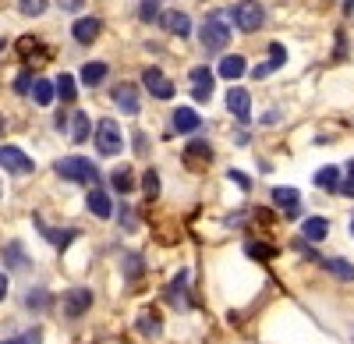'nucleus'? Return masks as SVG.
I'll list each match as a JSON object with an SVG mask.
<instances>
[{"label": "nucleus", "instance_id": "obj_12", "mask_svg": "<svg viewBox=\"0 0 354 344\" xmlns=\"http://www.w3.org/2000/svg\"><path fill=\"white\" fill-rule=\"evenodd\" d=\"M71 36H75L82 46H88V43L100 36V18H78V21L71 25Z\"/></svg>", "mask_w": 354, "mask_h": 344}, {"label": "nucleus", "instance_id": "obj_42", "mask_svg": "<svg viewBox=\"0 0 354 344\" xmlns=\"http://www.w3.org/2000/svg\"><path fill=\"white\" fill-rule=\"evenodd\" d=\"M15 85H18V89H21V93H25V89H32V78H28V75H21V78H18V82H15Z\"/></svg>", "mask_w": 354, "mask_h": 344}, {"label": "nucleus", "instance_id": "obj_35", "mask_svg": "<svg viewBox=\"0 0 354 344\" xmlns=\"http://www.w3.org/2000/svg\"><path fill=\"white\" fill-rule=\"evenodd\" d=\"M21 15H43L46 11V0H21Z\"/></svg>", "mask_w": 354, "mask_h": 344}, {"label": "nucleus", "instance_id": "obj_3", "mask_svg": "<svg viewBox=\"0 0 354 344\" xmlns=\"http://www.w3.org/2000/svg\"><path fill=\"white\" fill-rule=\"evenodd\" d=\"M230 18L241 33H259L262 21H266V11H262V4H255V0H241V4L230 8Z\"/></svg>", "mask_w": 354, "mask_h": 344}, {"label": "nucleus", "instance_id": "obj_5", "mask_svg": "<svg viewBox=\"0 0 354 344\" xmlns=\"http://www.w3.org/2000/svg\"><path fill=\"white\" fill-rule=\"evenodd\" d=\"M0 167L8 170V174H32L36 170V160L28 156V153H21L18 146H0Z\"/></svg>", "mask_w": 354, "mask_h": 344}, {"label": "nucleus", "instance_id": "obj_43", "mask_svg": "<svg viewBox=\"0 0 354 344\" xmlns=\"http://www.w3.org/2000/svg\"><path fill=\"white\" fill-rule=\"evenodd\" d=\"M4 295H8V273H0V302H4Z\"/></svg>", "mask_w": 354, "mask_h": 344}, {"label": "nucleus", "instance_id": "obj_9", "mask_svg": "<svg viewBox=\"0 0 354 344\" xmlns=\"http://www.w3.org/2000/svg\"><path fill=\"white\" fill-rule=\"evenodd\" d=\"M192 96L198 103H209V96H213V71L209 68H192Z\"/></svg>", "mask_w": 354, "mask_h": 344}, {"label": "nucleus", "instance_id": "obj_24", "mask_svg": "<svg viewBox=\"0 0 354 344\" xmlns=\"http://www.w3.org/2000/svg\"><path fill=\"white\" fill-rule=\"evenodd\" d=\"M53 96H57V85H53V82H46V78H39V82L32 85V100H36L39 107H46V103H53Z\"/></svg>", "mask_w": 354, "mask_h": 344}, {"label": "nucleus", "instance_id": "obj_23", "mask_svg": "<svg viewBox=\"0 0 354 344\" xmlns=\"http://www.w3.org/2000/svg\"><path fill=\"white\" fill-rule=\"evenodd\" d=\"M103 78H106V64H103V61H88V64L82 68V82H85V85H100Z\"/></svg>", "mask_w": 354, "mask_h": 344}, {"label": "nucleus", "instance_id": "obj_41", "mask_svg": "<svg viewBox=\"0 0 354 344\" xmlns=\"http://www.w3.org/2000/svg\"><path fill=\"white\" fill-rule=\"evenodd\" d=\"M270 71H273L270 64H259V68H252V78H259V82H262V78H266V75H270Z\"/></svg>", "mask_w": 354, "mask_h": 344}, {"label": "nucleus", "instance_id": "obj_38", "mask_svg": "<svg viewBox=\"0 0 354 344\" xmlns=\"http://www.w3.org/2000/svg\"><path fill=\"white\" fill-rule=\"evenodd\" d=\"M131 138H135V153H142V156L149 153V138H145V132H135Z\"/></svg>", "mask_w": 354, "mask_h": 344}, {"label": "nucleus", "instance_id": "obj_45", "mask_svg": "<svg viewBox=\"0 0 354 344\" xmlns=\"http://www.w3.org/2000/svg\"><path fill=\"white\" fill-rule=\"evenodd\" d=\"M351 235H354V220H351Z\"/></svg>", "mask_w": 354, "mask_h": 344}, {"label": "nucleus", "instance_id": "obj_19", "mask_svg": "<svg viewBox=\"0 0 354 344\" xmlns=\"http://www.w3.org/2000/svg\"><path fill=\"white\" fill-rule=\"evenodd\" d=\"M213 150H209V142H202V138H192L188 142V150H185V160L188 163H209Z\"/></svg>", "mask_w": 354, "mask_h": 344}, {"label": "nucleus", "instance_id": "obj_16", "mask_svg": "<svg viewBox=\"0 0 354 344\" xmlns=\"http://www.w3.org/2000/svg\"><path fill=\"white\" fill-rule=\"evenodd\" d=\"M301 235L308 238V242H322L330 235V220L326 217H308L305 224H301Z\"/></svg>", "mask_w": 354, "mask_h": 344}, {"label": "nucleus", "instance_id": "obj_29", "mask_svg": "<svg viewBox=\"0 0 354 344\" xmlns=\"http://www.w3.org/2000/svg\"><path fill=\"white\" fill-rule=\"evenodd\" d=\"M88 132H93L88 118H85V114H75V118H71V138H75V142H85V138H88Z\"/></svg>", "mask_w": 354, "mask_h": 344}, {"label": "nucleus", "instance_id": "obj_4", "mask_svg": "<svg viewBox=\"0 0 354 344\" xmlns=\"http://www.w3.org/2000/svg\"><path fill=\"white\" fill-rule=\"evenodd\" d=\"M202 46L205 50H223L227 46V39H230V25H227V18L223 15H209L202 21Z\"/></svg>", "mask_w": 354, "mask_h": 344}, {"label": "nucleus", "instance_id": "obj_36", "mask_svg": "<svg viewBox=\"0 0 354 344\" xmlns=\"http://www.w3.org/2000/svg\"><path fill=\"white\" fill-rule=\"evenodd\" d=\"M340 192H344L347 199H354V163H347V178L340 181Z\"/></svg>", "mask_w": 354, "mask_h": 344}, {"label": "nucleus", "instance_id": "obj_33", "mask_svg": "<svg viewBox=\"0 0 354 344\" xmlns=\"http://www.w3.org/2000/svg\"><path fill=\"white\" fill-rule=\"evenodd\" d=\"M283 64H287V50H283L280 43H273V46H270V68L277 71V68H283Z\"/></svg>", "mask_w": 354, "mask_h": 344}, {"label": "nucleus", "instance_id": "obj_32", "mask_svg": "<svg viewBox=\"0 0 354 344\" xmlns=\"http://www.w3.org/2000/svg\"><path fill=\"white\" fill-rule=\"evenodd\" d=\"M25 305H28V309H46V305H50V295H46L43 288H32V291L25 295Z\"/></svg>", "mask_w": 354, "mask_h": 344}, {"label": "nucleus", "instance_id": "obj_6", "mask_svg": "<svg viewBox=\"0 0 354 344\" xmlns=\"http://www.w3.org/2000/svg\"><path fill=\"white\" fill-rule=\"evenodd\" d=\"M88 309H93V291H88V288H71V291L64 295V316H68V320L85 316Z\"/></svg>", "mask_w": 354, "mask_h": 344}, {"label": "nucleus", "instance_id": "obj_20", "mask_svg": "<svg viewBox=\"0 0 354 344\" xmlns=\"http://www.w3.org/2000/svg\"><path fill=\"white\" fill-rule=\"evenodd\" d=\"M185 284H188V273L181 270L174 277V284H170V291H167V298L177 305V309H188V295H185Z\"/></svg>", "mask_w": 354, "mask_h": 344}, {"label": "nucleus", "instance_id": "obj_21", "mask_svg": "<svg viewBox=\"0 0 354 344\" xmlns=\"http://www.w3.org/2000/svg\"><path fill=\"white\" fill-rule=\"evenodd\" d=\"M315 188L322 192H340V170L337 167H322L315 174Z\"/></svg>", "mask_w": 354, "mask_h": 344}, {"label": "nucleus", "instance_id": "obj_7", "mask_svg": "<svg viewBox=\"0 0 354 344\" xmlns=\"http://www.w3.org/2000/svg\"><path fill=\"white\" fill-rule=\"evenodd\" d=\"M142 85L149 89L156 100H170L174 96V82L160 71V68H145V75H142Z\"/></svg>", "mask_w": 354, "mask_h": 344}, {"label": "nucleus", "instance_id": "obj_15", "mask_svg": "<svg viewBox=\"0 0 354 344\" xmlns=\"http://www.w3.org/2000/svg\"><path fill=\"white\" fill-rule=\"evenodd\" d=\"M36 227H39V235H43L50 245H57V248H68V245L75 242V235H78V231H57V227H46L43 220H36Z\"/></svg>", "mask_w": 354, "mask_h": 344}, {"label": "nucleus", "instance_id": "obj_8", "mask_svg": "<svg viewBox=\"0 0 354 344\" xmlns=\"http://www.w3.org/2000/svg\"><path fill=\"white\" fill-rule=\"evenodd\" d=\"M227 107H230V114H234L238 121H248V118H252V96H248V89L234 85V89L227 93Z\"/></svg>", "mask_w": 354, "mask_h": 344}, {"label": "nucleus", "instance_id": "obj_1", "mask_svg": "<svg viewBox=\"0 0 354 344\" xmlns=\"http://www.w3.org/2000/svg\"><path fill=\"white\" fill-rule=\"evenodd\" d=\"M53 170H57L61 178L75 181V185H96V178H100L96 163H93V160H85V156H64V160H57V163H53Z\"/></svg>", "mask_w": 354, "mask_h": 344}, {"label": "nucleus", "instance_id": "obj_14", "mask_svg": "<svg viewBox=\"0 0 354 344\" xmlns=\"http://www.w3.org/2000/svg\"><path fill=\"white\" fill-rule=\"evenodd\" d=\"M85 206L93 210L100 220H106V217H113V206H110V195L103 192V188H93L88 192V199H85Z\"/></svg>", "mask_w": 354, "mask_h": 344}, {"label": "nucleus", "instance_id": "obj_34", "mask_svg": "<svg viewBox=\"0 0 354 344\" xmlns=\"http://www.w3.org/2000/svg\"><path fill=\"white\" fill-rule=\"evenodd\" d=\"M138 18H142V21H156V18H160V4H156V0H145L142 11H138Z\"/></svg>", "mask_w": 354, "mask_h": 344}, {"label": "nucleus", "instance_id": "obj_25", "mask_svg": "<svg viewBox=\"0 0 354 344\" xmlns=\"http://www.w3.org/2000/svg\"><path fill=\"white\" fill-rule=\"evenodd\" d=\"M319 263L340 280H354V263H347V260H319Z\"/></svg>", "mask_w": 354, "mask_h": 344}, {"label": "nucleus", "instance_id": "obj_37", "mask_svg": "<svg viewBox=\"0 0 354 344\" xmlns=\"http://www.w3.org/2000/svg\"><path fill=\"white\" fill-rule=\"evenodd\" d=\"M248 255H255V260H270L273 248H270V245H259V242H252V245H248Z\"/></svg>", "mask_w": 354, "mask_h": 344}, {"label": "nucleus", "instance_id": "obj_27", "mask_svg": "<svg viewBox=\"0 0 354 344\" xmlns=\"http://www.w3.org/2000/svg\"><path fill=\"white\" fill-rule=\"evenodd\" d=\"M110 185H113L117 192H121V195H124V192H131V185H135V181H131V170H128V167H117L113 174H110Z\"/></svg>", "mask_w": 354, "mask_h": 344}, {"label": "nucleus", "instance_id": "obj_40", "mask_svg": "<svg viewBox=\"0 0 354 344\" xmlns=\"http://www.w3.org/2000/svg\"><path fill=\"white\" fill-rule=\"evenodd\" d=\"M230 181H238V185H241L245 192L252 188V181H248V174H241V170H230Z\"/></svg>", "mask_w": 354, "mask_h": 344}, {"label": "nucleus", "instance_id": "obj_22", "mask_svg": "<svg viewBox=\"0 0 354 344\" xmlns=\"http://www.w3.org/2000/svg\"><path fill=\"white\" fill-rule=\"evenodd\" d=\"M4 263H8L11 270H28V255L21 252V245H18V242H11V245L4 248Z\"/></svg>", "mask_w": 354, "mask_h": 344}, {"label": "nucleus", "instance_id": "obj_30", "mask_svg": "<svg viewBox=\"0 0 354 344\" xmlns=\"http://www.w3.org/2000/svg\"><path fill=\"white\" fill-rule=\"evenodd\" d=\"M142 270H145L142 255H138V252H128V255H124V277H128V280H138Z\"/></svg>", "mask_w": 354, "mask_h": 344}, {"label": "nucleus", "instance_id": "obj_2", "mask_svg": "<svg viewBox=\"0 0 354 344\" xmlns=\"http://www.w3.org/2000/svg\"><path fill=\"white\" fill-rule=\"evenodd\" d=\"M96 150L103 153V156H117L124 150V132H121V125L117 121H100L96 125Z\"/></svg>", "mask_w": 354, "mask_h": 344}, {"label": "nucleus", "instance_id": "obj_18", "mask_svg": "<svg viewBox=\"0 0 354 344\" xmlns=\"http://www.w3.org/2000/svg\"><path fill=\"white\" fill-rule=\"evenodd\" d=\"M245 71H248V68H245V57H241V53H230V57H223V61H220V75L230 78V82L241 78Z\"/></svg>", "mask_w": 354, "mask_h": 344}, {"label": "nucleus", "instance_id": "obj_31", "mask_svg": "<svg viewBox=\"0 0 354 344\" xmlns=\"http://www.w3.org/2000/svg\"><path fill=\"white\" fill-rule=\"evenodd\" d=\"M142 188H145V195H149V199L160 195V174H156V170H145V174H142Z\"/></svg>", "mask_w": 354, "mask_h": 344}, {"label": "nucleus", "instance_id": "obj_28", "mask_svg": "<svg viewBox=\"0 0 354 344\" xmlns=\"http://www.w3.org/2000/svg\"><path fill=\"white\" fill-rule=\"evenodd\" d=\"M53 85H57V96H61L64 103H71V100H75V75H68V71H64Z\"/></svg>", "mask_w": 354, "mask_h": 344}, {"label": "nucleus", "instance_id": "obj_11", "mask_svg": "<svg viewBox=\"0 0 354 344\" xmlns=\"http://www.w3.org/2000/svg\"><path fill=\"white\" fill-rule=\"evenodd\" d=\"M113 103L121 107L124 114H138V89H135L131 82H121V85L113 89Z\"/></svg>", "mask_w": 354, "mask_h": 344}, {"label": "nucleus", "instance_id": "obj_17", "mask_svg": "<svg viewBox=\"0 0 354 344\" xmlns=\"http://www.w3.org/2000/svg\"><path fill=\"white\" fill-rule=\"evenodd\" d=\"M163 25H167V33H174V36H188L192 33V21H188L185 11H167L163 15Z\"/></svg>", "mask_w": 354, "mask_h": 344}, {"label": "nucleus", "instance_id": "obj_39", "mask_svg": "<svg viewBox=\"0 0 354 344\" xmlns=\"http://www.w3.org/2000/svg\"><path fill=\"white\" fill-rule=\"evenodd\" d=\"M39 341H43V334H39V330H25V334L18 337V344H39Z\"/></svg>", "mask_w": 354, "mask_h": 344}, {"label": "nucleus", "instance_id": "obj_44", "mask_svg": "<svg viewBox=\"0 0 354 344\" xmlns=\"http://www.w3.org/2000/svg\"><path fill=\"white\" fill-rule=\"evenodd\" d=\"M0 344H18V341H0Z\"/></svg>", "mask_w": 354, "mask_h": 344}, {"label": "nucleus", "instance_id": "obj_26", "mask_svg": "<svg viewBox=\"0 0 354 344\" xmlns=\"http://www.w3.org/2000/svg\"><path fill=\"white\" fill-rule=\"evenodd\" d=\"M138 330L145 334V337H160V316H156V312H142V316H138Z\"/></svg>", "mask_w": 354, "mask_h": 344}, {"label": "nucleus", "instance_id": "obj_10", "mask_svg": "<svg viewBox=\"0 0 354 344\" xmlns=\"http://www.w3.org/2000/svg\"><path fill=\"white\" fill-rule=\"evenodd\" d=\"M273 203H277L287 217H298V213H301V192H298V188H273Z\"/></svg>", "mask_w": 354, "mask_h": 344}, {"label": "nucleus", "instance_id": "obj_13", "mask_svg": "<svg viewBox=\"0 0 354 344\" xmlns=\"http://www.w3.org/2000/svg\"><path fill=\"white\" fill-rule=\"evenodd\" d=\"M170 125H174V132L188 135V132L198 128V114H195L192 107H177V110H174V118H170Z\"/></svg>", "mask_w": 354, "mask_h": 344}]
</instances>
